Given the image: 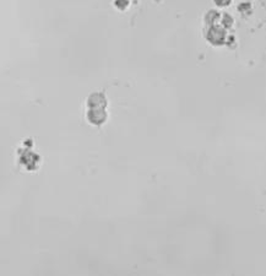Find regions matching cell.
Wrapping results in <instances>:
<instances>
[{
  "label": "cell",
  "instance_id": "obj_1",
  "mask_svg": "<svg viewBox=\"0 0 266 276\" xmlns=\"http://www.w3.org/2000/svg\"><path fill=\"white\" fill-rule=\"evenodd\" d=\"M107 113L104 108H91L87 113V119L91 124L101 125L102 123L106 122Z\"/></svg>",
  "mask_w": 266,
  "mask_h": 276
},
{
  "label": "cell",
  "instance_id": "obj_2",
  "mask_svg": "<svg viewBox=\"0 0 266 276\" xmlns=\"http://www.w3.org/2000/svg\"><path fill=\"white\" fill-rule=\"evenodd\" d=\"M90 108H104L107 104L106 97L102 94H92L87 101Z\"/></svg>",
  "mask_w": 266,
  "mask_h": 276
}]
</instances>
